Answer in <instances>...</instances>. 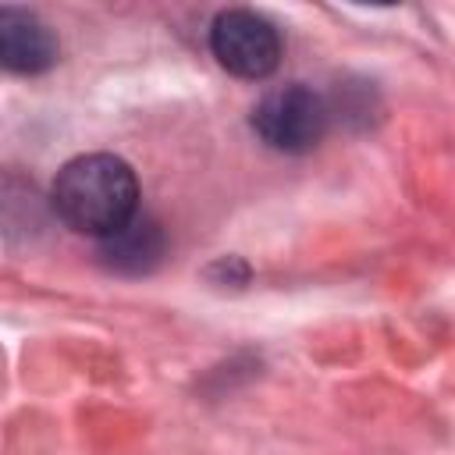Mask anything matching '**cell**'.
I'll return each mask as SVG.
<instances>
[{
  "label": "cell",
  "mask_w": 455,
  "mask_h": 455,
  "mask_svg": "<svg viewBox=\"0 0 455 455\" xmlns=\"http://www.w3.org/2000/svg\"><path fill=\"white\" fill-rule=\"evenodd\" d=\"M100 256L117 274H146L164 256V231L153 217L135 213L121 231L100 238Z\"/></svg>",
  "instance_id": "obj_5"
},
{
  "label": "cell",
  "mask_w": 455,
  "mask_h": 455,
  "mask_svg": "<svg viewBox=\"0 0 455 455\" xmlns=\"http://www.w3.org/2000/svg\"><path fill=\"white\" fill-rule=\"evenodd\" d=\"M210 50L220 68H228L238 78H267L281 60V36L277 28L245 7L224 11L213 18L210 28Z\"/></svg>",
  "instance_id": "obj_3"
},
{
  "label": "cell",
  "mask_w": 455,
  "mask_h": 455,
  "mask_svg": "<svg viewBox=\"0 0 455 455\" xmlns=\"http://www.w3.org/2000/svg\"><path fill=\"white\" fill-rule=\"evenodd\" d=\"M331 124V107L302 82L267 92L252 107V132L277 153H309Z\"/></svg>",
  "instance_id": "obj_2"
},
{
  "label": "cell",
  "mask_w": 455,
  "mask_h": 455,
  "mask_svg": "<svg viewBox=\"0 0 455 455\" xmlns=\"http://www.w3.org/2000/svg\"><path fill=\"white\" fill-rule=\"evenodd\" d=\"M50 203L71 231L107 238L139 213V181L121 156L89 153L57 171Z\"/></svg>",
  "instance_id": "obj_1"
},
{
  "label": "cell",
  "mask_w": 455,
  "mask_h": 455,
  "mask_svg": "<svg viewBox=\"0 0 455 455\" xmlns=\"http://www.w3.org/2000/svg\"><path fill=\"white\" fill-rule=\"evenodd\" d=\"M57 36L28 11L4 7L0 11V60L7 71L39 75L57 64Z\"/></svg>",
  "instance_id": "obj_4"
}]
</instances>
